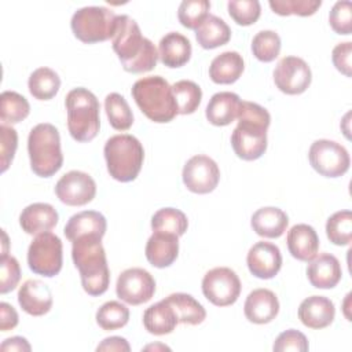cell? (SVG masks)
<instances>
[{"label": "cell", "mask_w": 352, "mask_h": 352, "mask_svg": "<svg viewBox=\"0 0 352 352\" xmlns=\"http://www.w3.org/2000/svg\"><path fill=\"white\" fill-rule=\"evenodd\" d=\"M111 45L128 73H147L157 66L158 51L155 45L142 36L139 25L128 15H117Z\"/></svg>", "instance_id": "1"}, {"label": "cell", "mask_w": 352, "mask_h": 352, "mask_svg": "<svg viewBox=\"0 0 352 352\" xmlns=\"http://www.w3.org/2000/svg\"><path fill=\"white\" fill-rule=\"evenodd\" d=\"M238 125L231 135L234 153L245 160H258L267 150V131L271 124V116L263 106L242 100L238 113Z\"/></svg>", "instance_id": "2"}, {"label": "cell", "mask_w": 352, "mask_h": 352, "mask_svg": "<svg viewBox=\"0 0 352 352\" xmlns=\"http://www.w3.org/2000/svg\"><path fill=\"white\" fill-rule=\"evenodd\" d=\"M72 245V258L80 272L82 289L94 297L103 294L109 289L110 271L102 238L80 236Z\"/></svg>", "instance_id": "3"}, {"label": "cell", "mask_w": 352, "mask_h": 352, "mask_svg": "<svg viewBox=\"0 0 352 352\" xmlns=\"http://www.w3.org/2000/svg\"><path fill=\"white\" fill-rule=\"evenodd\" d=\"M131 94L142 113L154 122H169L179 114L172 85L161 76L139 78Z\"/></svg>", "instance_id": "4"}, {"label": "cell", "mask_w": 352, "mask_h": 352, "mask_svg": "<svg viewBox=\"0 0 352 352\" xmlns=\"http://www.w3.org/2000/svg\"><path fill=\"white\" fill-rule=\"evenodd\" d=\"M65 104L70 136L81 143L95 139L100 128L98 98L89 89L78 87L67 92Z\"/></svg>", "instance_id": "5"}, {"label": "cell", "mask_w": 352, "mask_h": 352, "mask_svg": "<svg viewBox=\"0 0 352 352\" xmlns=\"http://www.w3.org/2000/svg\"><path fill=\"white\" fill-rule=\"evenodd\" d=\"M32 170L40 177H51L63 164L59 131L50 122L37 124L28 136Z\"/></svg>", "instance_id": "6"}, {"label": "cell", "mask_w": 352, "mask_h": 352, "mask_svg": "<svg viewBox=\"0 0 352 352\" xmlns=\"http://www.w3.org/2000/svg\"><path fill=\"white\" fill-rule=\"evenodd\" d=\"M107 172L121 183L132 182L138 177L143 160L144 150L142 143L132 135H114L104 143L103 148Z\"/></svg>", "instance_id": "7"}, {"label": "cell", "mask_w": 352, "mask_h": 352, "mask_svg": "<svg viewBox=\"0 0 352 352\" xmlns=\"http://www.w3.org/2000/svg\"><path fill=\"white\" fill-rule=\"evenodd\" d=\"M117 15L102 6H89L77 10L70 21L73 34L85 44L106 41L113 37Z\"/></svg>", "instance_id": "8"}, {"label": "cell", "mask_w": 352, "mask_h": 352, "mask_svg": "<svg viewBox=\"0 0 352 352\" xmlns=\"http://www.w3.org/2000/svg\"><path fill=\"white\" fill-rule=\"evenodd\" d=\"M63 246L58 235L51 231L36 235L28 249L29 268L45 278L58 275L63 263Z\"/></svg>", "instance_id": "9"}, {"label": "cell", "mask_w": 352, "mask_h": 352, "mask_svg": "<svg viewBox=\"0 0 352 352\" xmlns=\"http://www.w3.org/2000/svg\"><path fill=\"white\" fill-rule=\"evenodd\" d=\"M311 166L324 177H340L351 165V158L344 146L334 140H315L308 151Z\"/></svg>", "instance_id": "10"}, {"label": "cell", "mask_w": 352, "mask_h": 352, "mask_svg": "<svg viewBox=\"0 0 352 352\" xmlns=\"http://www.w3.org/2000/svg\"><path fill=\"white\" fill-rule=\"evenodd\" d=\"M204 296L216 307L232 305L241 294V280L228 267H216L202 279Z\"/></svg>", "instance_id": "11"}, {"label": "cell", "mask_w": 352, "mask_h": 352, "mask_svg": "<svg viewBox=\"0 0 352 352\" xmlns=\"http://www.w3.org/2000/svg\"><path fill=\"white\" fill-rule=\"evenodd\" d=\"M116 293L124 302L140 305L153 298L155 280L153 275L143 268H128L120 274L116 283Z\"/></svg>", "instance_id": "12"}, {"label": "cell", "mask_w": 352, "mask_h": 352, "mask_svg": "<svg viewBox=\"0 0 352 352\" xmlns=\"http://www.w3.org/2000/svg\"><path fill=\"white\" fill-rule=\"evenodd\" d=\"M312 73L308 63L298 56L282 58L274 70L276 88L286 95H300L311 85Z\"/></svg>", "instance_id": "13"}, {"label": "cell", "mask_w": 352, "mask_h": 352, "mask_svg": "<svg viewBox=\"0 0 352 352\" xmlns=\"http://www.w3.org/2000/svg\"><path fill=\"white\" fill-rule=\"evenodd\" d=\"M182 177L188 191L195 194H209L219 184L220 169L210 157L198 154L184 164Z\"/></svg>", "instance_id": "14"}, {"label": "cell", "mask_w": 352, "mask_h": 352, "mask_svg": "<svg viewBox=\"0 0 352 352\" xmlns=\"http://www.w3.org/2000/svg\"><path fill=\"white\" fill-rule=\"evenodd\" d=\"M55 194L65 205L82 206L95 198L96 183L85 172L70 170L56 182Z\"/></svg>", "instance_id": "15"}, {"label": "cell", "mask_w": 352, "mask_h": 352, "mask_svg": "<svg viewBox=\"0 0 352 352\" xmlns=\"http://www.w3.org/2000/svg\"><path fill=\"white\" fill-rule=\"evenodd\" d=\"M246 264L250 274L260 279L274 278L282 267V254L271 242H256L248 252Z\"/></svg>", "instance_id": "16"}, {"label": "cell", "mask_w": 352, "mask_h": 352, "mask_svg": "<svg viewBox=\"0 0 352 352\" xmlns=\"http://www.w3.org/2000/svg\"><path fill=\"white\" fill-rule=\"evenodd\" d=\"M21 308L32 316H43L52 308L51 289L40 279H28L18 290Z\"/></svg>", "instance_id": "17"}, {"label": "cell", "mask_w": 352, "mask_h": 352, "mask_svg": "<svg viewBox=\"0 0 352 352\" xmlns=\"http://www.w3.org/2000/svg\"><path fill=\"white\" fill-rule=\"evenodd\" d=\"M245 316L256 324H265L274 320L279 312V301L274 292L256 289L249 293L243 305Z\"/></svg>", "instance_id": "18"}, {"label": "cell", "mask_w": 352, "mask_h": 352, "mask_svg": "<svg viewBox=\"0 0 352 352\" xmlns=\"http://www.w3.org/2000/svg\"><path fill=\"white\" fill-rule=\"evenodd\" d=\"M334 316V304L324 296L307 297L298 307V319L309 329H324L333 323Z\"/></svg>", "instance_id": "19"}, {"label": "cell", "mask_w": 352, "mask_h": 352, "mask_svg": "<svg viewBox=\"0 0 352 352\" xmlns=\"http://www.w3.org/2000/svg\"><path fill=\"white\" fill-rule=\"evenodd\" d=\"M307 276L309 283L316 289H333L342 276L338 258L330 253L315 256L307 267Z\"/></svg>", "instance_id": "20"}, {"label": "cell", "mask_w": 352, "mask_h": 352, "mask_svg": "<svg viewBox=\"0 0 352 352\" xmlns=\"http://www.w3.org/2000/svg\"><path fill=\"white\" fill-rule=\"evenodd\" d=\"M59 220L56 209L45 202L28 205L19 214V224L29 235H38L51 231Z\"/></svg>", "instance_id": "21"}, {"label": "cell", "mask_w": 352, "mask_h": 352, "mask_svg": "<svg viewBox=\"0 0 352 352\" xmlns=\"http://www.w3.org/2000/svg\"><path fill=\"white\" fill-rule=\"evenodd\" d=\"M179 254V236L168 232L153 231L146 243V258L157 268H165L175 263Z\"/></svg>", "instance_id": "22"}, {"label": "cell", "mask_w": 352, "mask_h": 352, "mask_svg": "<svg viewBox=\"0 0 352 352\" xmlns=\"http://www.w3.org/2000/svg\"><path fill=\"white\" fill-rule=\"evenodd\" d=\"M191 43L179 32L166 33L158 44V58L166 67L176 69L184 66L191 58Z\"/></svg>", "instance_id": "23"}, {"label": "cell", "mask_w": 352, "mask_h": 352, "mask_svg": "<svg viewBox=\"0 0 352 352\" xmlns=\"http://www.w3.org/2000/svg\"><path fill=\"white\" fill-rule=\"evenodd\" d=\"M107 228L106 217L96 210H82L73 214L66 223L63 232L66 238L73 242L80 236L94 235L103 238Z\"/></svg>", "instance_id": "24"}, {"label": "cell", "mask_w": 352, "mask_h": 352, "mask_svg": "<svg viewBox=\"0 0 352 352\" xmlns=\"http://www.w3.org/2000/svg\"><path fill=\"white\" fill-rule=\"evenodd\" d=\"M286 242L290 254L300 261H311L319 250V236L308 224L293 226L287 231Z\"/></svg>", "instance_id": "25"}, {"label": "cell", "mask_w": 352, "mask_h": 352, "mask_svg": "<svg viewBox=\"0 0 352 352\" xmlns=\"http://www.w3.org/2000/svg\"><path fill=\"white\" fill-rule=\"evenodd\" d=\"M241 102V98L234 92H217L210 98L205 110V116L212 125H230L238 117Z\"/></svg>", "instance_id": "26"}, {"label": "cell", "mask_w": 352, "mask_h": 352, "mask_svg": "<svg viewBox=\"0 0 352 352\" xmlns=\"http://www.w3.org/2000/svg\"><path fill=\"white\" fill-rule=\"evenodd\" d=\"M253 231L264 238H279L287 228V214L275 206L257 209L250 220Z\"/></svg>", "instance_id": "27"}, {"label": "cell", "mask_w": 352, "mask_h": 352, "mask_svg": "<svg viewBox=\"0 0 352 352\" xmlns=\"http://www.w3.org/2000/svg\"><path fill=\"white\" fill-rule=\"evenodd\" d=\"M245 62L236 51H226L217 55L209 66V77L214 84H232L243 73Z\"/></svg>", "instance_id": "28"}, {"label": "cell", "mask_w": 352, "mask_h": 352, "mask_svg": "<svg viewBox=\"0 0 352 352\" xmlns=\"http://www.w3.org/2000/svg\"><path fill=\"white\" fill-rule=\"evenodd\" d=\"M177 323V316L165 298L150 305L143 314L144 329L154 336H165L172 333Z\"/></svg>", "instance_id": "29"}, {"label": "cell", "mask_w": 352, "mask_h": 352, "mask_svg": "<svg viewBox=\"0 0 352 352\" xmlns=\"http://www.w3.org/2000/svg\"><path fill=\"white\" fill-rule=\"evenodd\" d=\"M195 38L198 44L205 50H213L224 45L231 38V29L224 19L210 15L195 29Z\"/></svg>", "instance_id": "30"}, {"label": "cell", "mask_w": 352, "mask_h": 352, "mask_svg": "<svg viewBox=\"0 0 352 352\" xmlns=\"http://www.w3.org/2000/svg\"><path fill=\"white\" fill-rule=\"evenodd\" d=\"M165 300L173 308L179 323L195 326L202 323L206 318L205 308L191 294L172 293Z\"/></svg>", "instance_id": "31"}, {"label": "cell", "mask_w": 352, "mask_h": 352, "mask_svg": "<svg viewBox=\"0 0 352 352\" xmlns=\"http://www.w3.org/2000/svg\"><path fill=\"white\" fill-rule=\"evenodd\" d=\"M28 87L33 98L38 100H50L58 94L60 88V78L55 70L43 66L30 74Z\"/></svg>", "instance_id": "32"}, {"label": "cell", "mask_w": 352, "mask_h": 352, "mask_svg": "<svg viewBox=\"0 0 352 352\" xmlns=\"http://www.w3.org/2000/svg\"><path fill=\"white\" fill-rule=\"evenodd\" d=\"M188 227L187 216L176 208H162L151 217V228L158 232H168L176 236L184 235Z\"/></svg>", "instance_id": "33"}, {"label": "cell", "mask_w": 352, "mask_h": 352, "mask_svg": "<svg viewBox=\"0 0 352 352\" xmlns=\"http://www.w3.org/2000/svg\"><path fill=\"white\" fill-rule=\"evenodd\" d=\"M30 113V104L25 96L15 91H4L0 96V118L3 124H18Z\"/></svg>", "instance_id": "34"}, {"label": "cell", "mask_w": 352, "mask_h": 352, "mask_svg": "<svg viewBox=\"0 0 352 352\" xmlns=\"http://www.w3.org/2000/svg\"><path fill=\"white\" fill-rule=\"evenodd\" d=\"M104 110L110 125L117 131H126L133 124L132 110L125 98L117 92H111L104 99Z\"/></svg>", "instance_id": "35"}, {"label": "cell", "mask_w": 352, "mask_h": 352, "mask_svg": "<svg viewBox=\"0 0 352 352\" xmlns=\"http://www.w3.org/2000/svg\"><path fill=\"white\" fill-rule=\"evenodd\" d=\"M172 91L179 114H192L199 107L202 100V91L194 81L180 80L172 85Z\"/></svg>", "instance_id": "36"}, {"label": "cell", "mask_w": 352, "mask_h": 352, "mask_svg": "<svg viewBox=\"0 0 352 352\" xmlns=\"http://www.w3.org/2000/svg\"><path fill=\"white\" fill-rule=\"evenodd\" d=\"M326 235L329 241L337 246L349 245L352 239L351 210H340L331 214L326 223Z\"/></svg>", "instance_id": "37"}, {"label": "cell", "mask_w": 352, "mask_h": 352, "mask_svg": "<svg viewBox=\"0 0 352 352\" xmlns=\"http://www.w3.org/2000/svg\"><path fill=\"white\" fill-rule=\"evenodd\" d=\"M129 320V309L120 301H107L96 311V323L106 331L124 327Z\"/></svg>", "instance_id": "38"}, {"label": "cell", "mask_w": 352, "mask_h": 352, "mask_svg": "<svg viewBox=\"0 0 352 352\" xmlns=\"http://www.w3.org/2000/svg\"><path fill=\"white\" fill-rule=\"evenodd\" d=\"M280 37L274 30H261L252 40V52L260 62H272L280 52Z\"/></svg>", "instance_id": "39"}, {"label": "cell", "mask_w": 352, "mask_h": 352, "mask_svg": "<svg viewBox=\"0 0 352 352\" xmlns=\"http://www.w3.org/2000/svg\"><path fill=\"white\" fill-rule=\"evenodd\" d=\"M210 1L208 0H184L177 10L179 22L187 29H198L201 23L209 16Z\"/></svg>", "instance_id": "40"}, {"label": "cell", "mask_w": 352, "mask_h": 352, "mask_svg": "<svg viewBox=\"0 0 352 352\" xmlns=\"http://www.w3.org/2000/svg\"><path fill=\"white\" fill-rule=\"evenodd\" d=\"M271 10L282 16L300 15L309 16L314 15L322 6L320 0H271Z\"/></svg>", "instance_id": "41"}, {"label": "cell", "mask_w": 352, "mask_h": 352, "mask_svg": "<svg viewBox=\"0 0 352 352\" xmlns=\"http://www.w3.org/2000/svg\"><path fill=\"white\" fill-rule=\"evenodd\" d=\"M227 7L230 16L241 26L253 25L261 14V6L257 0H230Z\"/></svg>", "instance_id": "42"}, {"label": "cell", "mask_w": 352, "mask_h": 352, "mask_svg": "<svg viewBox=\"0 0 352 352\" xmlns=\"http://www.w3.org/2000/svg\"><path fill=\"white\" fill-rule=\"evenodd\" d=\"M329 22L331 29L338 34H351L352 32V4L351 1H337L330 14Z\"/></svg>", "instance_id": "43"}, {"label": "cell", "mask_w": 352, "mask_h": 352, "mask_svg": "<svg viewBox=\"0 0 352 352\" xmlns=\"http://www.w3.org/2000/svg\"><path fill=\"white\" fill-rule=\"evenodd\" d=\"M21 279V267L14 256L0 258V293L6 294L18 286Z\"/></svg>", "instance_id": "44"}, {"label": "cell", "mask_w": 352, "mask_h": 352, "mask_svg": "<svg viewBox=\"0 0 352 352\" xmlns=\"http://www.w3.org/2000/svg\"><path fill=\"white\" fill-rule=\"evenodd\" d=\"M18 147V133L12 126L0 125V165L1 172H6L11 165Z\"/></svg>", "instance_id": "45"}, {"label": "cell", "mask_w": 352, "mask_h": 352, "mask_svg": "<svg viewBox=\"0 0 352 352\" xmlns=\"http://www.w3.org/2000/svg\"><path fill=\"white\" fill-rule=\"evenodd\" d=\"M308 340L307 337L294 329H289L283 333H280L272 349L276 352H285V351H297V352H305L308 351Z\"/></svg>", "instance_id": "46"}, {"label": "cell", "mask_w": 352, "mask_h": 352, "mask_svg": "<svg viewBox=\"0 0 352 352\" xmlns=\"http://www.w3.org/2000/svg\"><path fill=\"white\" fill-rule=\"evenodd\" d=\"M351 58H352V43L351 41L340 43L333 48V52H331L333 65L336 66V69L338 72H341L346 77L352 76Z\"/></svg>", "instance_id": "47"}, {"label": "cell", "mask_w": 352, "mask_h": 352, "mask_svg": "<svg viewBox=\"0 0 352 352\" xmlns=\"http://www.w3.org/2000/svg\"><path fill=\"white\" fill-rule=\"evenodd\" d=\"M0 330L1 331H8L12 330L18 324V314L12 305L8 302H1L0 304Z\"/></svg>", "instance_id": "48"}, {"label": "cell", "mask_w": 352, "mask_h": 352, "mask_svg": "<svg viewBox=\"0 0 352 352\" xmlns=\"http://www.w3.org/2000/svg\"><path fill=\"white\" fill-rule=\"evenodd\" d=\"M96 351H124V352H129L131 346L128 344V341L124 337H118V336H113V337H107L104 338L98 346Z\"/></svg>", "instance_id": "49"}, {"label": "cell", "mask_w": 352, "mask_h": 352, "mask_svg": "<svg viewBox=\"0 0 352 352\" xmlns=\"http://www.w3.org/2000/svg\"><path fill=\"white\" fill-rule=\"evenodd\" d=\"M0 349L3 352H29L32 349L30 344L28 342L26 338L15 336L11 338H6L1 345Z\"/></svg>", "instance_id": "50"}, {"label": "cell", "mask_w": 352, "mask_h": 352, "mask_svg": "<svg viewBox=\"0 0 352 352\" xmlns=\"http://www.w3.org/2000/svg\"><path fill=\"white\" fill-rule=\"evenodd\" d=\"M1 235H3V252H1V257L7 256V246H8V238H7V234L4 232V230H1Z\"/></svg>", "instance_id": "51"}, {"label": "cell", "mask_w": 352, "mask_h": 352, "mask_svg": "<svg viewBox=\"0 0 352 352\" xmlns=\"http://www.w3.org/2000/svg\"><path fill=\"white\" fill-rule=\"evenodd\" d=\"M144 349H166V351H169L170 348H168L166 345H162V344H155V345H147V346H144Z\"/></svg>", "instance_id": "52"}]
</instances>
